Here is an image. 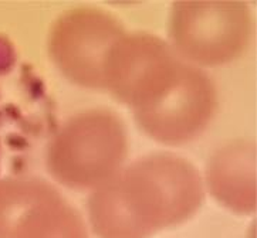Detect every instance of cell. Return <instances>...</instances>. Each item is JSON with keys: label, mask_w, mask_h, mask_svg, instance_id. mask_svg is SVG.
I'll use <instances>...</instances> for the list:
<instances>
[{"label": "cell", "mask_w": 257, "mask_h": 238, "mask_svg": "<svg viewBox=\"0 0 257 238\" xmlns=\"http://www.w3.org/2000/svg\"><path fill=\"white\" fill-rule=\"evenodd\" d=\"M217 92L212 78L182 61L175 77L150 102L134 109L141 129L165 145H182L198 138L213 119Z\"/></svg>", "instance_id": "4"}, {"label": "cell", "mask_w": 257, "mask_h": 238, "mask_svg": "<svg viewBox=\"0 0 257 238\" xmlns=\"http://www.w3.org/2000/svg\"><path fill=\"white\" fill-rule=\"evenodd\" d=\"M209 191L224 207L239 214L256 211V145L236 139L219 148L207 163Z\"/></svg>", "instance_id": "8"}, {"label": "cell", "mask_w": 257, "mask_h": 238, "mask_svg": "<svg viewBox=\"0 0 257 238\" xmlns=\"http://www.w3.org/2000/svg\"><path fill=\"white\" fill-rule=\"evenodd\" d=\"M128 136L108 109H88L68 118L47 146L46 163L54 180L70 189H97L122 169Z\"/></svg>", "instance_id": "2"}, {"label": "cell", "mask_w": 257, "mask_h": 238, "mask_svg": "<svg viewBox=\"0 0 257 238\" xmlns=\"http://www.w3.org/2000/svg\"><path fill=\"white\" fill-rule=\"evenodd\" d=\"M203 194L193 164L171 153H157L122 167L94 189L87 210L100 238H150L191 218Z\"/></svg>", "instance_id": "1"}, {"label": "cell", "mask_w": 257, "mask_h": 238, "mask_svg": "<svg viewBox=\"0 0 257 238\" xmlns=\"http://www.w3.org/2000/svg\"><path fill=\"white\" fill-rule=\"evenodd\" d=\"M0 238H88L80 213L50 183L0 179Z\"/></svg>", "instance_id": "6"}, {"label": "cell", "mask_w": 257, "mask_h": 238, "mask_svg": "<svg viewBox=\"0 0 257 238\" xmlns=\"http://www.w3.org/2000/svg\"><path fill=\"white\" fill-rule=\"evenodd\" d=\"M253 20L243 2H178L169 17L171 47L196 67L227 64L247 49Z\"/></svg>", "instance_id": "3"}, {"label": "cell", "mask_w": 257, "mask_h": 238, "mask_svg": "<svg viewBox=\"0 0 257 238\" xmlns=\"http://www.w3.org/2000/svg\"><path fill=\"white\" fill-rule=\"evenodd\" d=\"M182 61L154 34L125 33L109 53L104 90L134 111L165 88Z\"/></svg>", "instance_id": "7"}, {"label": "cell", "mask_w": 257, "mask_h": 238, "mask_svg": "<svg viewBox=\"0 0 257 238\" xmlns=\"http://www.w3.org/2000/svg\"><path fill=\"white\" fill-rule=\"evenodd\" d=\"M126 33L108 12L71 9L56 20L49 34V54L60 73L80 87L104 90L111 50Z\"/></svg>", "instance_id": "5"}]
</instances>
